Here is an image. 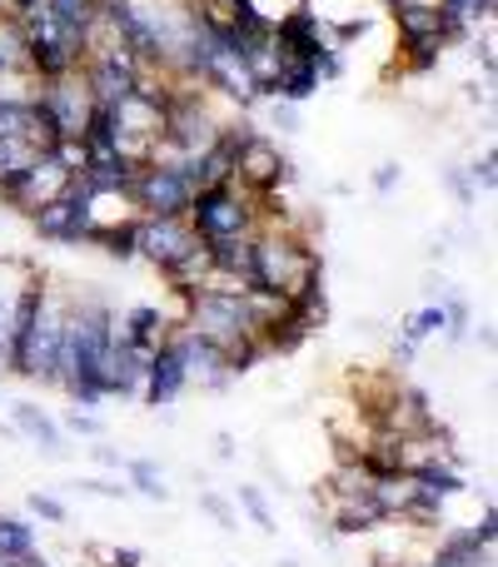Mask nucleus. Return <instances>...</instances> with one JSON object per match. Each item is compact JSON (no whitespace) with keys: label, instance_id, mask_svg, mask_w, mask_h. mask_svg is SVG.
<instances>
[{"label":"nucleus","instance_id":"obj_4","mask_svg":"<svg viewBox=\"0 0 498 567\" xmlns=\"http://www.w3.org/2000/svg\"><path fill=\"white\" fill-rule=\"evenodd\" d=\"M129 204L135 214H159V219H185L189 199H195V185L179 175L175 159H145L129 179Z\"/></svg>","mask_w":498,"mask_h":567},{"label":"nucleus","instance_id":"obj_1","mask_svg":"<svg viewBox=\"0 0 498 567\" xmlns=\"http://www.w3.org/2000/svg\"><path fill=\"white\" fill-rule=\"evenodd\" d=\"M324 274V254L314 249V239L294 224H259L249 234V294H274L289 298L299 284Z\"/></svg>","mask_w":498,"mask_h":567},{"label":"nucleus","instance_id":"obj_7","mask_svg":"<svg viewBox=\"0 0 498 567\" xmlns=\"http://www.w3.org/2000/svg\"><path fill=\"white\" fill-rule=\"evenodd\" d=\"M274 50H279V60H309V65H319V55L329 50L324 20H319L309 6L279 15L274 20Z\"/></svg>","mask_w":498,"mask_h":567},{"label":"nucleus","instance_id":"obj_20","mask_svg":"<svg viewBox=\"0 0 498 567\" xmlns=\"http://www.w3.org/2000/svg\"><path fill=\"white\" fill-rule=\"evenodd\" d=\"M438 55H444V40H398V60H404L408 75L438 70Z\"/></svg>","mask_w":498,"mask_h":567},{"label":"nucleus","instance_id":"obj_35","mask_svg":"<svg viewBox=\"0 0 498 567\" xmlns=\"http://www.w3.org/2000/svg\"><path fill=\"white\" fill-rule=\"evenodd\" d=\"M414 358H418V344H414L408 334H398V338H394V364H398V368H408Z\"/></svg>","mask_w":498,"mask_h":567},{"label":"nucleus","instance_id":"obj_14","mask_svg":"<svg viewBox=\"0 0 498 567\" xmlns=\"http://www.w3.org/2000/svg\"><path fill=\"white\" fill-rule=\"evenodd\" d=\"M388 10H394L398 40H444V15H438L434 0H398V6H388Z\"/></svg>","mask_w":498,"mask_h":567},{"label":"nucleus","instance_id":"obj_10","mask_svg":"<svg viewBox=\"0 0 498 567\" xmlns=\"http://www.w3.org/2000/svg\"><path fill=\"white\" fill-rule=\"evenodd\" d=\"M10 423H15L20 438H30V443L40 448L45 458H65V428H60V418H50L40 403H25V398H15L10 403Z\"/></svg>","mask_w":498,"mask_h":567},{"label":"nucleus","instance_id":"obj_30","mask_svg":"<svg viewBox=\"0 0 498 567\" xmlns=\"http://www.w3.org/2000/svg\"><path fill=\"white\" fill-rule=\"evenodd\" d=\"M269 105H274L269 109V119H274L279 135H294L299 129V105H289V99H269Z\"/></svg>","mask_w":498,"mask_h":567},{"label":"nucleus","instance_id":"obj_38","mask_svg":"<svg viewBox=\"0 0 498 567\" xmlns=\"http://www.w3.org/2000/svg\"><path fill=\"white\" fill-rule=\"evenodd\" d=\"M279 567H299V563H294V557H284V563H279Z\"/></svg>","mask_w":498,"mask_h":567},{"label":"nucleus","instance_id":"obj_33","mask_svg":"<svg viewBox=\"0 0 498 567\" xmlns=\"http://www.w3.org/2000/svg\"><path fill=\"white\" fill-rule=\"evenodd\" d=\"M105 567H145V553H139V547H110Z\"/></svg>","mask_w":498,"mask_h":567},{"label":"nucleus","instance_id":"obj_5","mask_svg":"<svg viewBox=\"0 0 498 567\" xmlns=\"http://www.w3.org/2000/svg\"><path fill=\"white\" fill-rule=\"evenodd\" d=\"M65 185H70V169L60 165L50 149H35V155H30V165L0 175V204L30 219L40 204H45V199H55Z\"/></svg>","mask_w":498,"mask_h":567},{"label":"nucleus","instance_id":"obj_19","mask_svg":"<svg viewBox=\"0 0 498 567\" xmlns=\"http://www.w3.org/2000/svg\"><path fill=\"white\" fill-rule=\"evenodd\" d=\"M35 553V523L20 513H0V557H30Z\"/></svg>","mask_w":498,"mask_h":567},{"label":"nucleus","instance_id":"obj_9","mask_svg":"<svg viewBox=\"0 0 498 567\" xmlns=\"http://www.w3.org/2000/svg\"><path fill=\"white\" fill-rule=\"evenodd\" d=\"M145 358L135 344H125V338L115 334V344H110L105 354V398H120V403H129V398H139V384H145Z\"/></svg>","mask_w":498,"mask_h":567},{"label":"nucleus","instance_id":"obj_3","mask_svg":"<svg viewBox=\"0 0 498 567\" xmlns=\"http://www.w3.org/2000/svg\"><path fill=\"white\" fill-rule=\"evenodd\" d=\"M95 219H100V204L75 185V179H70V185L60 189L55 199H45V204L30 214V229H35L40 244L80 249L90 239V229H95Z\"/></svg>","mask_w":498,"mask_h":567},{"label":"nucleus","instance_id":"obj_13","mask_svg":"<svg viewBox=\"0 0 498 567\" xmlns=\"http://www.w3.org/2000/svg\"><path fill=\"white\" fill-rule=\"evenodd\" d=\"M319 85H324V80H319V65H309V60H279L274 75H269V95L289 99V105H304Z\"/></svg>","mask_w":498,"mask_h":567},{"label":"nucleus","instance_id":"obj_2","mask_svg":"<svg viewBox=\"0 0 498 567\" xmlns=\"http://www.w3.org/2000/svg\"><path fill=\"white\" fill-rule=\"evenodd\" d=\"M185 224L195 229L199 239L255 234V229H259V199L249 195L239 179H229V185L195 189V199H189V209H185Z\"/></svg>","mask_w":498,"mask_h":567},{"label":"nucleus","instance_id":"obj_24","mask_svg":"<svg viewBox=\"0 0 498 567\" xmlns=\"http://www.w3.org/2000/svg\"><path fill=\"white\" fill-rule=\"evenodd\" d=\"M464 175H468V185H474V189H484V195H488V189L498 185V155H494V149H484V155H474V159H468V165H464Z\"/></svg>","mask_w":498,"mask_h":567},{"label":"nucleus","instance_id":"obj_12","mask_svg":"<svg viewBox=\"0 0 498 567\" xmlns=\"http://www.w3.org/2000/svg\"><path fill=\"white\" fill-rule=\"evenodd\" d=\"M169 328H175V324H169L165 308H155V304H135V308H129V314L115 324V334L125 338V344H135L139 354H149V348H159V344L169 338Z\"/></svg>","mask_w":498,"mask_h":567},{"label":"nucleus","instance_id":"obj_37","mask_svg":"<svg viewBox=\"0 0 498 567\" xmlns=\"http://www.w3.org/2000/svg\"><path fill=\"white\" fill-rule=\"evenodd\" d=\"M474 338H478L484 348H494V328H488V324H478V328H474Z\"/></svg>","mask_w":498,"mask_h":567},{"label":"nucleus","instance_id":"obj_8","mask_svg":"<svg viewBox=\"0 0 498 567\" xmlns=\"http://www.w3.org/2000/svg\"><path fill=\"white\" fill-rule=\"evenodd\" d=\"M189 388V378H185V364H179V354H175V344H159V348H149V358H145V384H139V398H145L149 408H169L179 393Z\"/></svg>","mask_w":498,"mask_h":567},{"label":"nucleus","instance_id":"obj_28","mask_svg":"<svg viewBox=\"0 0 498 567\" xmlns=\"http://www.w3.org/2000/svg\"><path fill=\"white\" fill-rule=\"evenodd\" d=\"M80 493H90V497H129V483H110V477H80Z\"/></svg>","mask_w":498,"mask_h":567},{"label":"nucleus","instance_id":"obj_6","mask_svg":"<svg viewBox=\"0 0 498 567\" xmlns=\"http://www.w3.org/2000/svg\"><path fill=\"white\" fill-rule=\"evenodd\" d=\"M169 344H175L179 364H185V378L199 388H209V393H219V388L229 384V368H225V348L209 344V338H199L195 328L175 324L169 328Z\"/></svg>","mask_w":498,"mask_h":567},{"label":"nucleus","instance_id":"obj_17","mask_svg":"<svg viewBox=\"0 0 498 567\" xmlns=\"http://www.w3.org/2000/svg\"><path fill=\"white\" fill-rule=\"evenodd\" d=\"M6 85H35L25 70V45H20V25L0 15V90Z\"/></svg>","mask_w":498,"mask_h":567},{"label":"nucleus","instance_id":"obj_18","mask_svg":"<svg viewBox=\"0 0 498 567\" xmlns=\"http://www.w3.org/2000/svg\"><path fill=\"white\" fill-rule=\"evenodd\" d=\"M120 473L129 477V493L149 497V503H169V483H165V473H159V463H149V458H125Z\"/></svg>","mask_w":498,"mask_h":567},{"label":"nucleus","instance_id":"obj_36","mask_svg":"<svg viewBox=\"0 0 498 567\" xmlns=\"http://www.w3.org/2000/svg\"><path fill=\"white\" fill-rule=\"evenodd\" d=\"M215 458H219V463H229V458H235V433H215Z\"/></svg>","mask_w":498,"mask_h":567},{"label":"nucleus","instance_id":"obj_23","mask_svg":"<svg viewBox=\"0 0 498 567\" xmlns=\"http://www.w3.org/2000/svg\"><path fill=\"white\" fill-rule=\"evenodd\" d=\"M199 507H205V513L219 523V533H235V527H239V507L229 503L225 493H215V487H205V493H199Z\"/></svg>","mask_w":498,"mask_h":567},{"label":"nucleus","instance_id":"obj_11","mask_svg":"<svg viewBox=\"0 0 498 567\" xmlns=\"http://www.w3.org/2000/svg\"><path fill=\"white\" fill-rule=\"evenodd\" d=\"M324 523H329V533H334V537H364V533H378V527H388V517L378 513L369 493H354V497H334Z\"/></svg>","mask_w":498,"mask_h":567},{"label":"nucleus","instance_id":"obj_25","mask_svg":"<svg viewBox=\"0 0 498 567\" xmlns=\"http://www.w3.org/2000/svg\"><path fill=\"white\" fill-rule=\"evenodd\" d=\"M30 155H35V145H30L25 135H0V175L30 165Z\"/></svg>","mask_w":498,"mask_h":567},{"label":"nucleus","instance_id":"obj_27","mask_svg":"<svg viewBox=\"0 0 498 567\" xmlns=\"http://www.w3.org/2000/svg\"><path fill=\"white\" fill-rule=\"evenodd\" d=\"M60 428L75 438H105V423H100V413H90V408H70V413L60 418Z\"/></svg>","mask_w":498,"mask_h":567},{"label":"nucleus","instance_id":"obj_22","mask_svg":"<svg viewBox=\"0 0 498 567\" xmlns=\"http://www.w3.org/2000/svg\"><path fill=\"white\" fill-rule=\"evenodd\" d=\"M235 507H245L249 523H255L259 533H274V507H269V497H264V487H259V483H239Z\"/></svg>","mask_w":498,"mask_h":567},{"label":"nucleus","instance_id":"obj_31","mask_svg":"<svg viewBox=\"0 0 498 567\" xmlns=\"http://www.w3.org/2000/svg\"><path fill=\"white\" fill-rule=\"evenodd\" d=\"M319 80H324V85H334V80H344V50H334V45H329L324 55H319Z\"/></svg>","mask_w":498,"mask_h":567},{"label":"nucleus","instance_id":"obj_21","mask_svg":"<svg viewBox=\"0 0 498 567\" xmlns=\"http://www.w3.org/2000/svg\"><path fill=\"white\" fill-rule=\"evenodd\" d=\"M444 324H448V318H444V304H438V298H434V304L414 308V314H408L404 324H398V334H408V338H414V344H424V338L444 334Z\"/></svg>","mask_w":498,"mask_h":567},{"label":"nucleus","instance_id":"obj_15","mask_svg":"<svg viewBox=\"0 0 498 567\" xmlns=\"http://www.w3.org/2000/svg\"><path fill=\"white\" fill-rule=\"evenodd\" d=\"M85 244H95L100 254H110L115 264H129L135 259V214H120V219H95Z\"/></svg>","mask_w":498,"mask_h":567},{"label":"nucleus","instance_id":"obj_16","mask_svg":"<svg viewBox=\"0 0 498 567\" xmlns=\"http://www.w3.org/2000/svg\"><path fill=\"white\" fill-rule=\"evenodd\" d=\"M309 334H314V328L304 324V318H294L289 314V308H279L274 318H269L264 328H259V344H264V354H294V348H304L309 344Z\"/></svg>","mask_w":498,"mask_h":567},{"label":"nucleus","instance_id":"obj_26","mask_svg":"<svg viewBox=\"0 0 498 567\" xmlns=\"http://www.w3.org/2000/svg\"><path fill=\"white\" fill-rule=\"evenodd\" d=\"M25 507H30V517H40V523H70V507L60 503L55 493H30Z\"/></svg>","mask_w":498,"mask_h":567},{"label":"nucleus","instance_id":"obj_29","mask_svg":"<svg viewBox=\"0 0 498 567\" xmlns=\"http://www.w3.org/2000/svg\"><path fill=\"white\" fill-rule=\"evenodd\" d=\"M444 185H448V189H454V199H458V204H474V199H478V189H474V185H468L464 165H448V169H444Z\"/></svg>","mask_w":498,"mask_h":567},{"label":"nucleus","instance_id":"obj_34","mask_svg":"<svg viewBox=\"0 0 498 567\" xmlns=\"http://www.w3.org/2000/svg\"><path fill=\"white\" fill-rule=\"evenodd\" d=\"M90 458H95L100 468H115V473H120V468H125V458H120L110 443H100V438H90Z\"/></svg>","mask_w":498,"mask_h":567},{"label":"nucleus","instance_id":"obj_32","mask_svg":"<svg viewBox=\"0 0 498 567\" xmlns=\"http://www.w3.org/2000/svg\"><path fill=\"white\" fill-rule=\"evenodd\" d=\"M404 179V169H398V159H384V165L374 169V195H388V189Z\"/></svg>","mask_w":498,"mask_h":567}]
</instances>
